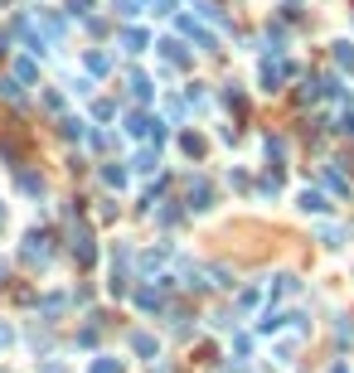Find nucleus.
I'll return each mask as SVG.
<instances>
[{"label": "nucleus", "mask_w": 354, "mask_h": 373, "mask_svg": "<svg viewBox=\"0 0 354 373\" xmlns=\"http://www.w3.org/2000/svg\"><path fill=\"white\" fill-rule=\"evenodd\" d=\"M82 63H87V73H107V53H87V58H82Z\"/></svg>", "instance_id": "nucleus-16"}, {"label": "nucleus", "mask_w": 354, "mask_h": 373, "mask_svg": "<svg viewBox=\"0 0 354 373\" xmlns=\"http://www.w3.org/2000/svg\"><path fill=\"white\" fill-rule=\"evenodd\" d=\"M92 10V0H73V15H87Z\"/></svg>", "instance_id": "nucleus-26"}, {"label": "nucleus", "mask_w": 354, "mask_h": 373, "mask_svg": "<svg viewBox=\"0 0 354 373\" xmlns=\"http://www.w3.org/2000/svg\"><path fill=\"white\" fill-rule=\"evenodd\" d=\"M10 345H15V330H10V325L0 320V349H10Z\"/></svg>", "instance_id": "nucleus-24"}, {"label": "nucleus", "mask_w": 354, "mask_h": 373, "mask_svg": "<svg viewBox=\"0 0 354 373\" xmlns=\"http://www.w3.org/2000/svg\"><path fill=\"white\" fill-rule=\"evenodd\" d=\"M132 92H136L141 102H146V97H151L156 87H151V78H146V73H132Z\"/></svg>", "instance_id": "nucleus-14"}, {"label": "nucleus", "mask_w": 354, "mask_h": 373, "mask_svg": "<svg viewBox=\"0 0 354 373\" xmlns=\"http://www.w3.org/2000/svg\"><path fill=\"white\" fill-rule=\"evenodd\" d=\"M326 180H330V189H340V194H350V180H345L340 170H326Z\"/></svg>", "instance_id": "nucleus-20"}, {"label": "nucleus", "mask_w": 354, "mask_h": 373, "mask_svg": "<svg viewBox=\"0 0 354 373\" xmlns=\"http://www.w3.org/2000/svg\"><path fill=\"white\" fill-rule=\"evenodd\" d=\"M34 73H39V68H34V58H20V68H15V78H20V82H29Z\"/></svg>", "instance_id": "nucleus-21"}, {"label": "nucleus", "mask_w": 354, "mask_h": 373, "mask_svg": "<svg viewBox=\"0 0 354 373\" xmlns=\"http://www.w3.org/2000/svg\"><path fill=\"white\" fill-rule=\"evenodd\" d=\"M39 25L49 29V34H54V39H58V34H63V20H54V15H49V10H39Z\"/></svg>", "instance_id": "nucleus-19"}, {"label": "nucleus", "mask_w": 354, "mask_h": 373, "mask_svg": "<svg viewBox=\"0 0 354 373\" xmlns=\"http://www.w3.org/2000/svg\"><path fill=\"white\" fill-rule=\"evenodd\" d=\"M136 306H141V310H161V306H165V286H141Z\"/></svg>", "instance_id": "nucleus-4"}, {"label": "nucleus", "mask_w": 354, "mask_h": 373, "mask_svg": "<svg viewBox=\"0 0 354 373\" xmlns=\"http://www.w3.org/2000/svg\"><path fill=\"white\" fill-rule=\"evenodd\" d=\"M63 136H68V141H82V136H87V121L68 117V121H63Z\"/></svg>", "instance_id": "nucleus-15"}, {"label": "nucleus", "mask_w": 354, "mask_h": 373, "mask_svg": "<svg viewBox=\"0 0 354 373\" xmlns=\"http://www.w3.org/2000/svg\"><path fill=\"white\" fill-rule=\"evenodd\" d=\"M146 44H151V39H146V29H122V49H127V53H141Z\"/></svg>", "instance_id": "nucleus-7"}, {"label": "nucleus", "mask_w": 354, "mask_h": 373, "mask_svg": "<svg viewBox=\"0 0 354 373\" xmlns=\"http://www.w3.org/2000/svg\"><path fill=\"white\" fill-rule=\"evenodd\" d=\"M281 78H286V63H277V58H267V63L257 68V82H262V92H277V87H281Z\"/></svg>", "instance_id": "nucleus-2"}, {"label": "nucleus", "mask_w": 354, "mask_h": 373, "mask_svg": "<svg viewBox=\"0 0 354 373\" xmlns=\"http://www.w3.org/2000/svg\"><path fill=\"white\" fill-rule=\"evenodd\" d=\"M132 349H136L141 359H156V354H161V345H156L151 335H132Z\"/></svg>", "instance_id": "nucleus-9"}, {"label": "nucleus", "mask_w": 354, "mask_h": 373, "mask_svg": "<svg viewBox=\"0 0 354 373\" xmlns=\"http://www.w3.org/2000/svg\"><path fill=\"white\" fill-rule=\"evenodd\" d=\"M335 131H350V136H354V112H345V117H340V126H335Z\"/></svg>", "instance_id": "nucleus-25"}, {"label": "nucleus", "mask_w": 354, "mask_h": 373, "mask_svg": "<svg viewBox=\"0 0 354 373\" xmlns=\"http://www.w3.org/2000/svg\"><path fill=\"white\" fill-rule=\"evenodd\" d=\"M301 209H306V213H326L330 204H326V194H321V189H301Z\"/></svg>", "instance_id": "nucleus-6"}, {"label": "nucleus", "mask_w": 354, "mask_h": 373, "mask_svg": "<svg viewBox=\"0 0 354 373\" xmlns=\"http://www.w3.org/2000/svg\"><path fill=\"white\" fill-rule=\"evenodd\" d=\"M20 189H25V194H44V180H39V175H20Z\"/></svg>", "instance_id": "nucleus-17"}, {"label": "nucleus", "mask_w": 354, "mask_h": 373, "mask_svg": "<svg viewBox=\"0 0 354 373\" xmlns=\"http://www.w3.org/2000/svg\"><path fill=\"white\" fill-rule=\"evenodd\" d=\"M335 58H340L345 68H354V44H335Z\"/></svg>", "instance_id": "nucleus-23"}, {"label": "nucleus", "mask_w": 354, "mask_h": 373, "mask_svg": "<svg viewBox=\"0 0 354 373\" xmlns=\"http://www.w3.org/2000/svg\"><path fill=\"white\" fill-rule=\"evenodd\" d=\"M102 180H107L112 189H122V185H127V170H117V165H107V170H102Z\"/></svg>", "instance_id": "nucleus-18"}, {"label": "nucleus", "mask_w": 354, "mask_h": 373, "mask_svg": "<svg viewBox=\"0 0 354 373\" xmlns=\"http://www.w3.org/2000/svg\"><path fill=\"white\" fill-rule=\"evenodd\" d=\"M73 257H78V266H87L92 257H97V247H92V233H87V228H73Z\"/></svg>", "instance_id": "nucleus-3"}, {"label": "nucleus", "mask_w": 354, "mask_h": 373, "mask_svg": "<svg viewBox=\"0 0 354 373\" xmlns=\"http://www.w3.org/2000/svg\"><path fill=\"white\" fill-rule=\"evenodd\" d=\"M25 257L29 262H49V257H54V238H49V233H29L25 238Z\"/></svg>", "instance_id": "nucleus-1"}, {"label": "nucleus", "mask_w": 354, "mask_h": 373, "mask_svg": "<svg viewBox=\"0 0 354 373\" xmlns=\"http://www.w3.org/2000/svg\"><path fill=\"white\" fill-rule=\"evenodd\" d=\"M156 49H161L165 58H170V63H185V58H190V53H185L180 44H175V39H165V44H156Z\"/></svg>", "instance_id": "nucleus-13"}, {"label": "nucleus", "mask_w": 354, "mask_h": 373, "mask_svg": "<svg viewBox=\"0 0 354 373\" xmlns=\"http://www.w3.org/2000/svg\"><path fill=\"white\" fill-rule=\"evenodd\" d=\"M180 29L190 34L194 44H204V49H218V39H214V34H209V29H199V25H194V20H180Z\"/></svg>", "instance_id": "nucleus-5"}, {"label": "nucleus", "mask_w": 354, "mask_h": 373, "mask_svg": "<svg viewBox=\"0 0 354 373\" xmlns=\"http://www.w3.org/2000/svg\"><path fill=\"white\" fill-rule=\"evenodd\" d=\"M20 87H25L20 78H0V97H5V102H15V107H20V102H25V92H20Z\"/></svg>", "instance_id": "nucleus-8"}, {"label": "nucleus", "mask_w": 354, "mask_h": 373, "mask_svg": "<svg viewBox=\"0 0 354 373\" xmlns=\"http://www.w3.org/2000/svg\"><path fill=\"white\" fill-rule=\"evenodd\" d=\"M0 223H5V204H0Z\"/></svg>", "instance_id": "nucleus-30"}, {"label": "nucleus", "mask_w": 354, "mask_h": 373, "mask_svg": "<svg viewBox=\"0 0 354 373\" xmlns=\"http://www.w3.org/2000/svg\"><path fill=\"white\" fill-rule=\"evenodd\" d=\"M0 286H5V262H0Z\"/></svg>", "instance_id": "nucleus-29"}, {"label": "nucleus", "mask_w": 354, "mask_h": 373, "mask_svg": "<svg viewBox=\"0 0 354 373\" xmlns=\"http://www.w3.org/2000/svg\"><path fill=\"white\" fill-rule=\"evenodd\" d=\"M87 373H122V359L102 354V359H92V369H87Z\"/></svg>", "instance_id": "nucleus-12"}, {"label": "nucleus", "mask_w": 354, "mask_h": 373, "mask_svg": "<svg viewBox=\"0 0 354 373\" xmlns=\"http://www.w3.org/2000/svg\"><path fill=\"white\" fill-rule=\"evenodd\" d=\"M190 209H209V185H204V180L190 185Z\"/></svg>", "instance_id": "nucleus-10"}, {"label": "nucleus", "mask_w": 354, "mask_h": 373, "mask_svg": "<svg viewBox=\"0 0 354 373\" xmlns=\"http://www.w3.org/2000/svg\"><path fill=\"white\" fill-rule=\"evenodd\" d=\"M180 151H185V156H204V136L185 131V136H180Z\"/></svg>", "instance_id": "nucleus-11"}, {"label": "nucleus", "mask_w": 354, "mask_h": 373, "mask_svg": "<svg viewBox=\"0 0 354 373\" xmlns=\"http://www.w3.org/2000/svg\"><path fill=\"white\" fill-rule=\"evenodd\" d=\"M39 373H68V369H63V364H44Z\"/></svg>", "instance_id": "nucleus-27"}, {"label": "nucleus", "mask_w": 354, "mask_h": 373, "mask_svg": "<svg viewBox=\"0 0 354 373\" xmlns=\"http://www.w3.org/2000/svg\"><path fill=\"white\" fill-rule=\"evenodd\" d=\"M330 373H350V369H345V364H335V369H330Z\"/></svg>", "instance_id": "nucleus-28"}, {"label": "nucleus", "mask_w": 354, "mask_h": 373, "mask_svg": "<svg viewBox=\"0 0 354 373\" xmlns=\"http://www.w3.org/2000/svg\"><path fill=\"white\" fill-rule=\"evenodd\" d=\"M156 165H161L156 151H141V156H136V170H156Z\"/></svg>", "instance_id": "nucleus-22"}]
</instances>
